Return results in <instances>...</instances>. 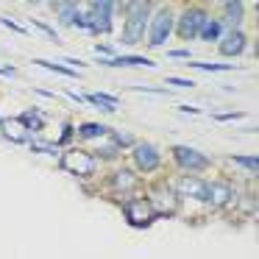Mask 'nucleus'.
I'll list each match as a JSON object with an SVG mask.
<instances>
[{
	"label": "nucleus",
	"mask_w": 259,
	"mask_h": 259,
	"mask_svg": "<svg viewBox=\"0 0 259 259\" xmlns=\"http://www.w3.org/2000/svg\"><path fill=\"white\" fill-rule=\"evenodd\" d=\"M112 12H114V3H106V0H95L90 6V12H84V14H78V23L75 25H81V28H87V31H101V34H109L112 31Z\"/></svg>",
	"instance_id": "nucleus-1"
},
{
	"label": "nucleus",
	"mask_w": 259,
	"mask_h": 259,
	"mask_svg": "<svg viewBox=\"0 0 259 259\" xmlns=\"http://www.w3.org/2000/svg\"><path fill=\"white\" fill-rule=\"evenodd\" d=\"M148 9H151L148 3H137V6H131V14H128V20H125L123 42L134 45V42L142 36V28H145V20H148Z\"/></svg>",
	"instance_id": "nucleus-2"
},
{
	"label": "nucleus",
	"mask_w": 259,
	"mask_h": 259,
	"mask_svg": "<svg viewBox=\"0 0 259 259\" xmlns=\"http://www.w3.org/2000/svg\"><path fill=\"white\" fill-rule=\"evenodd\" d=\"M203 25H206V12L203 9H190L179 20V36L181 39H195Z\"/></svg>",
	"instance_id": "nucleus-3"
},
{
	"label": "nucleus",
	"mask_w": 259,
	"mask_h": 259,
	"mask_svg": "<svg viewBox=\"0 0 259 259\" xmlns=\"http://www.w3.org/2000/svg\"><path fill=\"white\" fill-rule=\"evenodd\" d=\"M62 164H64V170H67V173H75V176H90L92 170H95V159H92L90 153H84V151L64 153Z\"/></svg>",
	"instance_id": "nucleus-4"
},
{
	"label": "nucleus",
	"mask_w": 259,
	"mask_h": 259,
	"mask_svg": "<svg viewBox=\"0 0 259 259\" xmlns=\"http://www.w3.org/2000/svg\"><path fill=\"white\" fill-rule=\"evenodd\" d=\"M176 162H179L184 170H192V173H198V170H206V167H209V159L203 156V153H198V151H192V148H187V145H179V148H176Z\"/></svg>",
	"instance_id": "nucleus-5"
},
{
	"label": "nucleus",
	"mask_w": 259,
	"mask_h": 259,
	"mask_svg": "<svg viewBox=\"0 0 259 259\" xmlns=\"http://www.w3.org/2000/svg\"><path fill=\"white\" fill-rule=\"evenodd\" d=\"M170 25H173V14H170L167 9H162V12L153 17V25H151V36H148V42H151V45H164V39L170 36Z\"/></svg>",
	"instance_id": "nucleus-6"
},
{
	"label": "nucleus",
	"mask_w": 259,
	"mask_h": 259,
	"mask_svg": "<svg viewBox=\"0 0 259 259\" xmlns=\"http://www.w3.org/2000/svg\"><path fill=\"white\" fill-rule=\"evenodd\" d=\"M125 218H128V223L145 229V226L156 218V212H153V206L148 201H134V203H128V206H125Z\"/></svg>",
	"instance_id": "nucleus-7"
},
{
	"label": "nucleus",
	"mask_w": 259,
	"mask_h": 259,
	"mask_svg": "<svg viewBox=\"0 0 259 259\" xmlns=\"http://www.w3.org/2000/svg\"><path fill=\"white\" fill-rule=\"evenodd\" d=\"M148 203L153 206V212H173L176 209V195H173V190H167V187H153L151 201Z\"/></svg>",
	"instance_id": "nucleus-8"
},
{
	"label": "nucleus",
	"mask_w": 259,
	"mask_h": 259,
	"mask_svg": "<svg viewBox=\"0 0 259 259\" xmlns=\"http://www.w3.org/2000/svg\"><path fill=\"white\" fill-rule=\"evenodd\" d=\"M134 162H137V167H142V170H153L159 164V151L153 145H148V142H140V145L134 148Z\"/></svg>",
	"instance_id": "nucleus-9"
},
{
	"label": "nucleus",
	"mask_w": 259,
	"mask_h": 259,
	"mask_svg": "<svg viewBox=\"0 0 259 259\" xmlns=\"http://www.w3.org/2000/svg\"><path fill=\"white\" fill-rule=\"evenodd\" d=\"M245 34L242 31H229V34L223 36V42H220V53L223 56H240L242 51H245Z\"/></svg>",
	"instance_id": "nucleus-10"
},
{
	"label": "nucleus",
	"mask_w": 259,
	"mask_h": 259,
	"mask_svg": "<svg viewBox=\"0 0 259 259\" xmlns=\"http://www.w3.org/2000/svg\"><path fill=\"white\" fill-rule=\"evenodd\" d=\"M176 192L179 195H187V198H206V184H203L201 179H192V176H184V179L179 181V187H176Z\"/></svg>",
	"instance_id": "nucleus-11"
},
{
	"label": "nucleus",
	"mask_w": 259,
	"mask_h": 259,
	"mask_svg": "<svg viewBox=\"0 0 259 259\" xmlns=\"http://www.w3.org/2000/svg\"><path fill=\"white\" fill-rule=\"evenodd\" d=\"M0 128H3V137H6L9 142L23 145V142L28 140V131L23 128V123H20V120H0Z\"/></svg>",
	"instance_id": "nucleus-12"
},
{
	"label": "nucleus",
	"mask_w": 259,
	"mask_h": 259,
	"mask_svg": "<svg viewBox=\"0 0 259 259\" xmlns=\"http://www.w3.org/2000/svg\"><path fill=\"white\" fill-rule=\"evenodd\" d=\"M206 201L218 209L226 206V203L231 201V187L229 184H209L206 187Z\"/></svg>",
	"instance_id": "nucleus-13"
},
{
	"label": "nucleus",
	"mask_w": 259,
	"mask_h": 259,
	"mask_svg": "<svg viewBox=\"0 0 259 259\" xmlns=\"http://www.w3.org/2000/svg\"><path fill=\"white\" fill-rule=\"evenodd\" d=\"M59 20H62L64 25H75L78 23V6L75 3H59Z\"/></svg>",
	"instance_id": "nucleus-14"
},
{
	"label": "nucleus",
	"mask_w": 259,
	"mask_h": 259,
	"mask_svg": "<svg viewBox=\"0 0 259 259\" xmlns=\"http://www.w3.org/2000/svg\"><path fill=\"white\" fill-rule=\"evenodd\" d=\"M137 184V176L131 170H117L114 173V190H134Z\"/></svg>",
	"instance_id": "nucleus-15"
},
{
	"label": "nucleus",
	"mask_w": 259,
	"mask_h": 259,
	"mask_svg": "<svg viewBox=\"0 0 259 259\" xmlns=\"http://www.w3.org/2000/svg\"><path fill=\"white\" fill-rule=\"evenodd\" d=\"M20 123H23L25 131H39L42 125H45V120H42L39 112H25L23 117H20Z\"/></svg>",
	"instance_id": "nucleus-16"
},
{
	"label": "nucleus",
	"mask_w": 259,
	"mask_h": 259,
	"mask_svg": "<svg viewBox=\"0 0 259 259\" xmlns=\"http://www.w3.org/2000/svg\"><path fill=\"white\" fill-rule=\"evenodd\" d=\"M106 64H114V67H131V64H145V67H153L151 59H142V56H123V59H112Z\"/></svg>",
	"instance_id": "nucleus-17"
},
{
	"label": "nucleus",
	"mask_w": 259,
	"mask_h": 259,
	"mask_svg": "<svg viewBox=\"0 0 259 259\" xmlns=\"http://www.w3.org/2000/svg\"><path fill=\"white\" fill-rule=\"evenodd\" d=\"M198 36H201L203 42H214L220 36V23H209V20H206V25L201 28V34H198Z\"/></svg>",
	"instance_id": "nucleus-18"
},
{
	"label": "nucleus",
	"mask_w": 259,
	"mask_h": 259,
	"mask_svg": "<svg viewBox=\"0 0 259 259\" xmlns=\"http://www.w3.org/2000/svg\"><path fill=\"white\" fill-rule=\"evenodd\" d=\"M223 12H226V20H229V23H240L242 20V3H226Z\"/></svg>",
	"instance_id": "nucleus-19"
},
{
	"label": "nucleus",
	"mask_w": 259,
	"mask_h": 259,
	"mask_svg": "<svg viewBox=\"0 0 259 259\" xmlns=\"http://www.w3.org/2000/svg\"><path fill=\"white\" fill-rule=\"evenodd\" d=\"M34 64H39V67H48V70H56V73L62 75H70V78H75V73L70 67H64V64H53V62H45V59H34Z\"/></svg>",
	"instance_id": "nucleus-20"
},
{
	"label": "nucleus",
	"mask_w": 259,
	"mask_h": 259,
	"mask_svg": "<svg viewBox=\"0 0 259 259\" xmlns=\"http://www.w3.org/2000/svg\"><path fill=\"white\" fill-rule=\"evenodd\" d=\"M192 67L206 70V73H226V70H231V64H209V62H195Z\"/></svg>",
	"instance_id": "nucleus-21"
},
{
	"label": "nucleus",
	"mask_w": 259,
	"mask_h": 259,
	"mask_svg": "<svg viewBox=\"0 0 259 259\" xmlns=\"http://www.w3.org/2000/svg\"><path fill=\"white\" fill-rule=\"evenodd\" d=\"M234 162H237V164H242L245 170H251V173H256V167H259L256 156H234Z\"/></svg>",
	"instance_id": "nucleus-22"
},
{
	"label": "nucleus",
	"mask_w": 259,
	"mask_h": 259,
	"mask_svg": "<svg viewBox=\"0 0 259 259\" xmlns=\"http://www.w3.org/2000/svg\"><path fill=\"white\" fill-rule=\"evenodd\" d=\"M101 134H106L103 125H84L81 128V137H101Z\"/></svg>",
	"instance_id": "nucleus-23"
},
{
	"label": "nucleus",
	"mask_w": 259,
	"mask_h": 259,
	"mask_svg": "<svg viewBox=\"0 0 259 259\" xmlns=\"http://www.w3.org/2000/svg\"><path fill=\"white\" fill-rule=\"evenodd\" d=\"M0 23L6 25V28L17 31V34H28V28H23V25H17V23H14V20H9V17H0Z\"/></svg>",
	"instance_id": "nucleus-24"
},
{
	"label": "nucleus",
	"mask_w": 259,
	"mask_h": 259,
	"mask_svg": "<svg viewBox=\"0 0 259 259\" xmlns=\"http://www.w3.org/2000/svg\"><path fill=\"white\" fill-rule=\"evenodd\" d=\"M34 25H36V28H42V31H45V34H48V36H51V39H53V42H59V34H56V31H53V28H48V25H45V23H42V20H34Z\"/></svg>",
	"instance_id": "nucleus-25"
},
{
	"label": "nucleus",
	"mask_w": 259,
	"mask_h": 259,
	"mask_svg": "<svg viewBox=\"0 0 259 259\" xmlns=\"http://www.w3.org/2000/svg\"><path fill=\"white\" fill-rule=\"evenodd\" d=\"M242 117V112H231V114H214V120H237Z\"/></svg>",
	"instance_id": "nucleus-26"
},
{
	"label": "nucleus",
	"mask_w": 259,
	"mask_h": 259,
	"mask_svg": "<svg viewBox=\"0 0 259 259\" xmlns=\"http://www.w3.org/2000/svg\"><path fill=\"white\" fill-rule=\"evenodd\" d=\"M187 56H190V51H173L170 53V59H187Z\"/></svg>",
	"instance_id": "nucleus-27"
},
{
	"label": "nucleus",
	"mask_w": 259,
	"mask_h": 259,
	"mask_svg": "<svg viewBox=\"0 0 259 259\" xmlns=\"http://www.w3.org/2000/svg\"><path fill=\"white\" fill-rule=\"evenodd\" d=\"M0 75H14V67H0Z\"/></svg>",
	"instance_id": "nucleus-28"
}]
</instances>
